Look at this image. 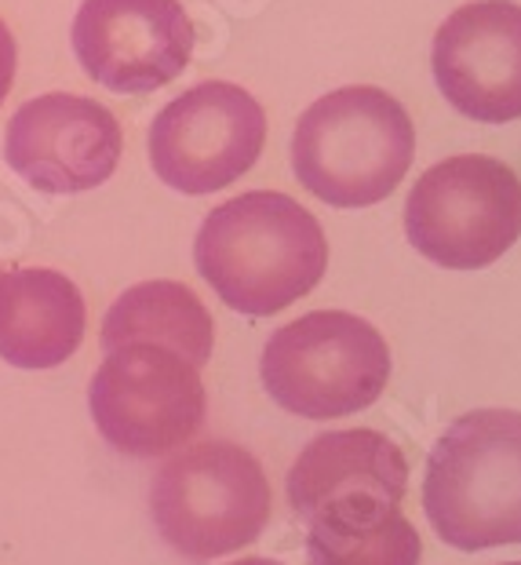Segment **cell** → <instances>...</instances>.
Returning a JSON list of instances; mask_svg holds the SVG:
<instances>
[{"mask_svg": "<svg viewBox=\"0 0 521 565\" xmlns=\"http://www.w3.org/2000/svg\"><path fill=\"white\" fill-rule=\"evenodd\" d=\"M310 565H419V536L402 511L361 529H307Z\"/></svg>", "mask_w": 521, "mask_h": 565, "instance_id": "15", "label": "cell"}, {"mask_svg": "<svg viewBox=\"0 0 521 565\" xmlns=\"http://www.w3.org/2000/svg\"><path fill=\"white\" fill-rule=\"evenodd\" d=\"M81 288L59 270L19 267L0 274V358L15 369H55L84 340Z\"/></svg>", "mask_w": 521, "mask_h": 565, "instance_id": "13", "label": "cell"}, {"mask_svg": "<svg viewBox=\"0 0 521 565\" xmlns=\"http://www.w3.org/2000/svg\"><path fill=\"white\" fill-rule=\"evenodd\" d=\"M125 136L103 103L47 92L22 103L4 131V158L41 194H88L117 172Z\"/></svg>", "mask_w": 521, "mask_h": 565, "instance_id": "11", "label": "cell"}, {"mask_svg": "<svg viewBox=\"0 0 521 565\" xmlns=\"http://www.w3.org/2000/svg\"><path fill=\"white\" fill-rule=\"evenodd\" d=\"M150 514L176 555H234L256 544L270 522V482L245 445L209 438L187 445L153 475Z\"/></svg>", "mask_w": 521, "mask_h": 565, "instance_id": "4", "label": "cell"}, {"mask_svg": "<svg viewBox=\"0 0 521 565\" xmlns=\"http://www.w3.org/2000/svg\"><path fill=\"white\" fill-rule=\"evenodd\" d=\"M266 394L302 419H336L369 408L391 380L386 340L347 310H313L281 324L263 347Z\"/></svg>", "mask_w": 521, "mask_h": 565, "instance_id": "5", "label": "cell"}, {"mask_svg": "<svg viewBox=\"0 0 521 565\" xmlns=\"http://www.w3.org/2000/svg\"><path fill=\"white\" fill-rule=\"evenodd\" d=\"M434 81L470 121L521 117V4L475 0L453 11L434 38Z\"/></svg>", "mask_w": 521, "mask_h": 565, "instance_id": "12", "label": "cell"}, {"mask_svg": "<svg viewBox=\"0 0 521 565\" xmlns=\"http://www.w3.org/2000/svg\"><path fill=\"white\" fill-rule=\"evenodd\" d=\"M503 565H521V562H503Z\"/></svg>", "mask_w": 521, "mask_h": 565, "instance_id": "18", "label": "cell"}, {"mask_svg": "<svg viewBox=\"0 0 521 565\" xmlns=\"http://www.w3.org/2000/svg\"><path fill=\"white\" fill-rule=\"evenodd\" d=\"M266 142V114L241 84L204 81L172 99L150 125V164L179 194H215L252 172Z\"/></svg>", "mask_w": 521, "mask_h": 565, "instance_id": "8", "label": "cell"}, {"mask_svg": "<svg viewBox=\"0 0 521 565\" xmlns=\"http://www.w3.org/2000/svg\"><path fill=\"white\" fill-rule=\"evenodd\" d=\"M405 234L445 270L489 267L521 237V179L481 153L445 158L412 186Z\"/></svg>", "mask_w": 521, "mask_h": 565, "instance_id": "6", "label": "cell"}, {"mask_svg": "<svg viewBox=\"0 0 521 565\" xmlns=\"http://www.w3.org/2000/svg\"><path fill=\"white\" fill-rule=\"evenodd\" d=\"M408 463L380 430H329L310 438L288 471V503L307 529H361L402 511Z\"/></svg>", "mask_w": 521, "mask_h": 565, "instance_id": "9", "label": "cell"}, {"mask_svg": "<svg viewBox=\"0 0 521 565\" xmlns=\"http://www.w3.org/2000/svg\"><path fill=\"white\" fill-rule=\"evenodd\" d=\"M423 508L448 547L521 544V413L459 416L427 460Z\"/></svg>", "mask_w": 521, "mask_h": 565, "instance_id": "3", "label": "cell"}, {"mask_svg": "<svg viewBox=\"0 0 521 565\" xmlns=\"http://www.w3.org/2000/svg\"><path fill=\"white\" fill-rule=\"evenodd\" d=\"M88 408L110 449L153 460L198 435L209 394L183 354L157 343H125L106 351L95 369Z\"/></svg>", "mask_w": 521, "mask_h": 565, "instance_id": "7", "label": "cell"}, {"mask_svg": "<svg viewBox=\"0 0 521 565\" xmlns=\"http://www.w3.org/2000/svg\"><path fill=\"white\" fill-rule=\"evenodd\" d=\"M193 263L230 310L270 318L318 288L329 242L299 201L277 190H248L204 215Z\"/></svg>", "mask_w": 521, "mask_h": 565, "instance_id": "1", "label": "cell"}, {"mask_svg": "<svg viewBox=\"0 0 521 565\" xmlns=\"http://www.w3.org/2000/svg\"><path fill=\"white\" fill-rule=\"evenodd\" d=\"M416 128L391 92L354 84L321 95L293 131V172L332 209H369L402 183Z\"/></svg>", "mask_w": 521, "mask_h": 565, "instance_id": "2", "label": "cell"}, {"mask_svg": "<svg viewBox=\"0 0 521 565\" xmlns=\"http://www.w3.org/2000/svg\"><path fill=\"white\" fill-rule=\"evenodd\" d=\"M230 565H285V562H274V558H241V562H230Z\"/></svg>", "mask_w": 521, "mask_h": 565, "instance_id": "17", "label": "cell"}, {"mask_svg": "<svg viewBox=\"0 0 521 565\" xmlns=\"http://www.w3.org/2000/svg\"><path fill=\"white\" fill-rule=\"evenodd\" d=\"M70 41L95 84L150 95L190 66L193 22L179 0H84Z\"/></svg>", "mask_w": 521, "mask_h": 565, "instance_id": "10", "label": "cell"}, {"mask_svg": "<svg viewBox=\"0 0 521 565\" xmlns=\"http://www.w3.org/2000/svg\"><path fill=\"white\" fill-rule=\"evenodd\" d=\"M103 351L125 343H157L183 354L193 369L209 365L215 351V321L183 281H139L114 299L103 318Z\"/></svg>", "mask_w": 521, "mask_h": 565, "instance_id": "14", "label": "cell"}, {"mask_svg": "<svg viewBox=\"0 0 521 565\" xmlns=\"http://www.w3.org/2000/svg\"><path fill=\"white\" fill-rule=\"evenodd\" d=\"M15 66H19V52H15V38H11L8 22L0 19V106H4L11 84H15Z\"/></svg>", "mask_w": 521, "mask_h": 565, "instance_id": "16", "label": "cell"}]
</instances>
